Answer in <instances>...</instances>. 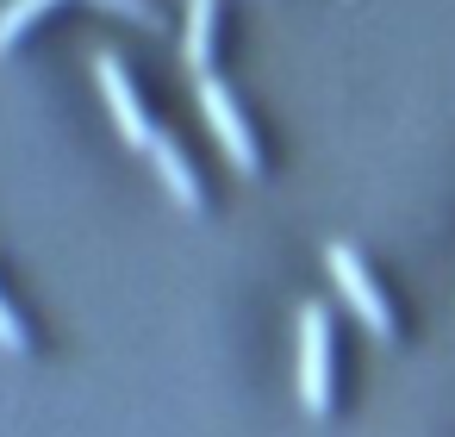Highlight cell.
I'll return each instance as SVG.
<instances>
[{
	"label": "cell",
	"mask_w": 455,
	"mask_h": 437,
	"mask_svg": "<svg viewBox=\"0 0 455 437\" xmlns=\"http://www.w3.org/2000/svg\"><path fill=\"white\" fill-rule=\"evenodd\" d=\"M94 7H107V13H119V20H132V26H156V7H150V0H94Z\"/></svg>",
	"instance_id": "cell-8"
},
{
	"label": "cell",
	"mask_w": 455,
	"mask_h": 437,
	"mask_svg": "<svg viewBox=\"0 0 455 437\" xmlns=\"http://www.w3.org/2000/svg\"><path fill=\"white\" fill-rule=\"evenodd\" d=\"M324 269H331V281L343 287V300L362 312V325H368L374 337H387V331H393V312H387V294L374 287V275L362 269V256H355L349 244H331V250H324Z\"/></svg>",
	"instance_id": "cell-3"
},
{
	"label": "cell",
	"mask_w": 455,
	"mask_h": 437,
	"mask_svg": "<svg viewBox=\"0 0 455 437\" xmlns=\"http://www.w3.org/2000/svg\"><path fill=\"white\" fill-rule=\"evenodd\" d=\"M200 107H206V125L219 132V144H225L231 169L256 175V169H262V157H256V138H250V125H243V113H237V101H231V88H225L219 76H200Z\"/></svg>",
	"instance_id": "cell-2"
},
{
	"label": "cell",
	"mask_w": 455,
	"mask_h": 437,
	"mask_svg": "<svg viewBox=\"0 0 455 437\" xmlns=\"http://www.w3.org/2000/svg\"><path fill=\"white\" fill-rule=\"evenodd\" d=\"M0 350H13V356H26V325L13 319V306L0 300Z\"/></svg>",
	"instance_id": "cell-9"
},
{
	"label": "cell",
	"mask_w": 455,
	"mask_h": 437,
	"mask_svg": "<svg viewBox=\"0 0 455 437\" xmlns=\"http://www.w3.org/2000/svg\"><path fill=\"white\" fill-rule=\"evenodd\" d=\"M212 26H219V0H188V69H212Z\"/></svg>",
	"instance_id": "cell-6"
},
{
	"label": "cell",
	"mask_w": 455,
	"mask_h": 437,
	"mask_svg": "<svg viewBox=\"0 0 455 437\" xmlns=\"http://www.w3.org/2000/svg\"><path fill=\"white\" fill-rule=\"evenodd\" d=\"M51 7H57V0H13V7L0 13V51H13V45L26 38V26H38Z\"/></svg>",
	"instance_id": "cell-7"
},
{
	"label": "cell",
	"mask_w": 455,
	"mask_h": 437,
	"mask_svg": "<svg viewBox=\"0 0 455 437\" xmlns=\"http://www.w3.org/2000/svg\"><path fill=\"white\" fill-rule=\"evenodd\" d=\"M94 82H100V94H107V107H113L119 138H125L132 150H150V144H156V132H150V119H144V101H138V88H132L125 63H119V57H94Z\"/></svg>",
	"instance_id": "cell-4"
},
{
	"label": "cell",
	"mask_w": 455,
	"mask_h": 437,
	"mask_svg": "<svg viewBox=\"0 0 455 437\" xmlns=\"http://www.w3.org/2000/svg\"><path fill=\"white\" fill-rule=\"evenodd\" d=\"M150 163H156V175H163V188H169V200H175L181 213H200V175L188 169V157H181V144L156 132V144H150Z\"/></svg>",
	"instance_id": "cell-5"
},
{
	"label": "cell",
	"mask_w": 455,
	"mask_h": 437,
	"mask_svg": "<svg viewBox=\"0 0 455 437\" xmlns=\"http://www.w3.org/2000/svg\"><path fill=\"white\" fill-rule=\"evenodd\" d=\"M299 406L312 418L331 412V319H324V306H299Z\"/></svg>",
	"instance_id": "cell-1"
}]
</instances>
